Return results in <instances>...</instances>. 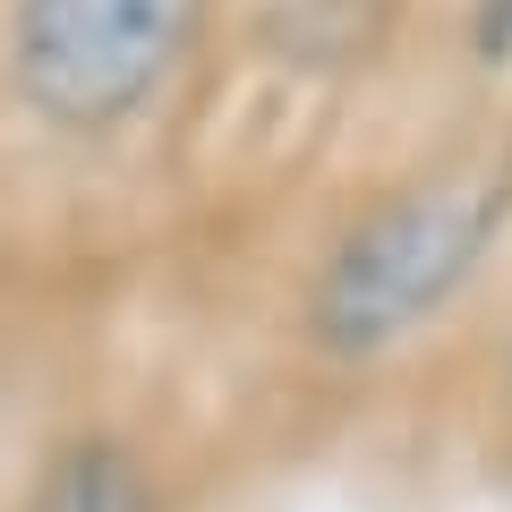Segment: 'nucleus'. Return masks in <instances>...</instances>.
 I'll use <instances>...</instances> for the list:
<instances>
[{
    "label": "nucleus",
    "instance_id": "1",
    "mask_svg": "<svg viewBox=\"0 0 512 512\" xmlns=\"http://www.w3.org/2000/svg\"><path fill=\"white\" fill-rule=\"evenodd\" d=\"M504 214L512 171H436V180L393 188L333 239L325 274L308 291V342L342 367L402 350L470 291V274L504 239Z\"/></svg>",
    "mask_w": 512,
    "mask_h": 512
},
{
    "label": "nucleus",
    "instance_id": "2",
    "mask_svg": "<svg viewBox=\"0 0 512 512\" xmlns=\"http://www.w3.org/2000/svg\"><path fill=\"white\" fill-rule=\"evenodd\" d=\"M205 0H18L9 86L60 137H111L180 77Z\"/></svg>",
    "mask_w": 512,
    "mask_h": 512
},
{
    "label": "nucleus",
    "instance_id": "3",
    "mask_svg": "<svg viewBox=\"0 0 512 512\" xmlns=\"http://www.w3.org/2000/svg\"><path fill=\"white\" fill-rule=\"evenodd\" d=\"M18 512H163V478L146 470V453L111 427H77L43 453L35 487Z\"/></svg>",
    "mask_w": 512,
    "mask_h": 512
},
{
    "label": "nucleus",
    "instance_id": "4",
    "mask_svg": "<svg viewBox=\"0 0 512 512\" xmlns=\"http://www.w3.org/2000/svg\"><path fill=\"white\" fill-rule=\"evenodd\" d=\"M487 52H512V0H487V26H478Z\"/></svg>",
    "mask_w": 512,
    "mask_h": 512
},
{
    "label": "nucleus",
    "instance_id": "5",
    "mask_svg": "<svg viewBox=\"0 0 512 512\" xmlns=\"http://www.w3.org/2000/svg\"><path fill=\"white\" fill-rule=\"evenodd\" d=\"M504 376H512V367H504Z\"/></svg>",
    "mask_w": 512,
    "mask_h": 512
}]
</instances>
